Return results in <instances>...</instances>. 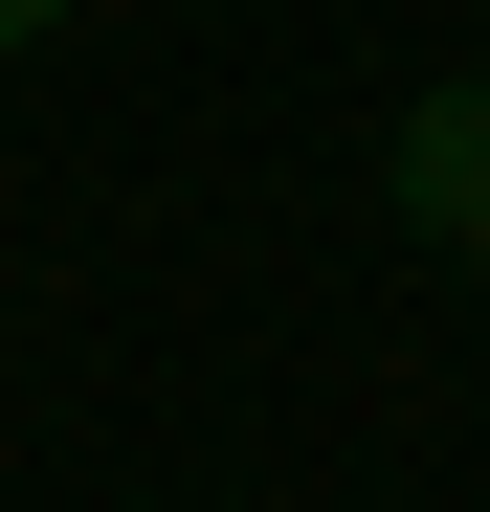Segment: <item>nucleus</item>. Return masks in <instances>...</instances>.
I'll return each mask as SVG.
<instances>
[{
    "instance_id": "obj_2",
    "label": "nucleus",
    "mask_w": 490,
    "mask_h": 512,
    "mask_svg": "<svg viewBox=\"0 0 490 512\" xmlns=\"http://www.w3.org/2000/svg\"><path fill=\"white\" fill-rule=\"evenodd\" d=\"M45 23H67V0H0V45H45Z\"/></svg>"
},
{
    "instance_id": "obj_1",
    "label": "nucleus",
    "mask_w": 490,
    "mask_h": 512,
    "mask_svg": "<svg viewBox=\"0 0 490 512\" xmlns=\"http://www.w3.org/2000/svg\"><path fill=\"white\" fill-rule=\"evenodd\" d=\"M379 201L490 268V90H424V112H401V134H379Z\"/></svg>"
}]
</instances>
